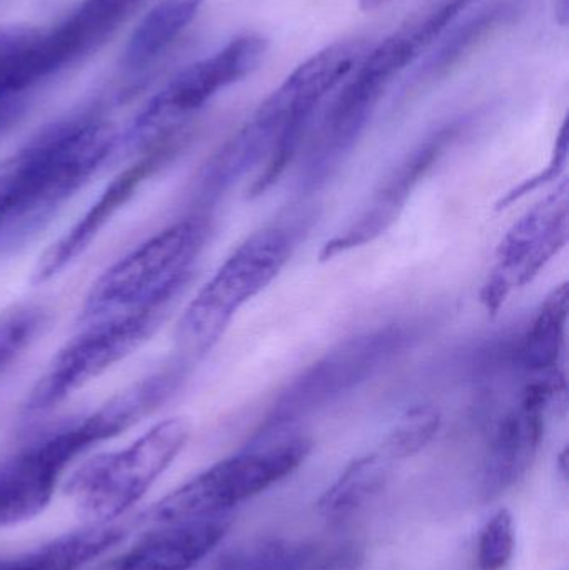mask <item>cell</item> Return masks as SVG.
Returning <instances> with one entry per match:
<instances>
[{
    "label": "cell",
    "mask_w": 569,
    "mask_h": 570,
    "mask_svg": "<svg viewBox=\"0 0 569 570\" xmlns=\"http://www.w3.org/2000/svg\"><path fill=\"white\" fill-rule=\"evenodd\" d=\"M413 334L400 325L357 335L311 365L281 395L267 417L266 429H279L326 407L370 381L410 344Z\"/></svg>",
    "instance_id": "ba28073f"
},
{
    "label": "cell",
    "mask_w": 569,
    "mask_h": 570,
    "mask_svg": "<svg viewBox=\"0 0 569 570\" xmlns=\"http://www.w3.org/2000/svg\"><path fill=\"white\" fill-rule=\"evenodd\" d=\"M183 140V134H180L150 147L143 159L114 177L112 183L104 189L99 199L87 209V213L57 243H53L43 256H40L33 271V283H47L70 266L80 254L86 253L87 247L99 236L100 230L136 196L140 186L160 167L169 163L170 157L180 149Z\"/></svg>",
    "instance_id": "7c38bea8"
},
{
    "label": "cell",
    "mask_w": 569,
    "mask_h": 570,
    "mask_svg": "<svg viewBox=\"0 0 569 570\" xmlns=\"http://www.w3.org/2000/svg\"><path fill=\"white\" fill-rule=\"evenodd\" d=\"M146 0H84L62 23L40 32L33 53L40 79L102 46Z\"/></svg>",
    "instance_id": "5bb4252c"
},
{
    "label": "cell",
    "mask_w": 569,
    "mask_h": 570,
    "mask_svg": "<svg viewBox=\"0 0 569 570\" xmlns=\"http://www.w3.org/2000/svg\"><path fill=\"white\" fill-rule=\"evenodd\" d=\"M10 117L7 116H0V129H2L3 126H6L7 122H9Z\"/></svg>",
    "instance_id": "4316f807"
},
{
    "label": "cell",
    "mask_w": 569,
    "mask_h": 570,
    "mask_svg": "<svg viewBox=\"0 0 569 570\" xmlns=\"http://www.w3.org/2000/svg\"><path fill=\"white\" fill-rule=\"evenodd\" d=\"M510 12L511 9L508 7V3H498V6H491L488 9L481 10L478 16L463 23L447 40V43L438 50L436 56L428 62V67L424 69V77L426 79H436V77L448 72V69H451L453 63H457L464 53L470 52Z\"/></svg>",
    "instance_id": "ffe728a7"
},
{
    "label": "cell",
    "mask_w": 569,
    "mask_h": 570,
    "mask_svg": "<svg viewBox=\"0 0 569 570\" xmlns=\"http://www.w3.org/2000/svg\"><path fill=\"white\" fill-rule=\"evenodd\" d=\"M363 562V552L356 546H344L317 562L311 570H357Z\"/></svg>",
    "instance_id": "cb8c5ba5"
},
{
    "label": "cell",
    "mask_w": 569,
    "mask_h": 570,
    "mask_svg": "<svg viewBox=\"0 0 569 570\" xmlns=\"http://www.w3.org/2000/svg\"><path fill=\"white\" fill-rule=\"evenodd\" d=\"M47 325V311L40 305H17L0 312V372L9 367Z\"/></svg>",
    "instance_id": "7402d4cb"
},
{
    "label": "cell",
    "mask_w": 569,
    "mask_h": 570,
    "mask_svg": "<svg viewBox=\"0 0 569 570\" xmlns=\"http://www.w3.org/2000/svg\"><path fill=\"white\" fill-rule=\"evenodd\" d=\"M563 395L560 371L533 375L520 402L501 419L481 475V494L487 501L500 498L527 475L543 441L545 415Z\"/></svg>",
    "instance_id": "30bf717a"
},
{
    "label": "cell",
    "mask_w": 569,
    "mask_h": 570,
    "mask_svg": "<svg viewBox=\"0 0 569 570\" xmlns=\"http://www.w3.org/2000/svg\"><path fill=\"white\" fill-rule=\"evenodd\" d=\"M569 312L568 284L555 288L528 327L520 348V362L531 375L560 368Z\"/></svg>",
    "instance_id": "d6986e66"
},
{
    "label": "cell",
    "mask_w": 569,
    "mask_h": 570,
    "mask_svg": "<svg viewBox=\"0 0 569 570\" xmlns=\"http://www.w3.org/2000/svg\"><path fill=\"white\" fill-rule=\"evenodd\" d=\"M391 462L381 451L351 462L337 481L321 495L317 514L327 521H341L363 508L390 481Z\"/></svg>",
    "instance_id": "ac0fdd59"
},
{
    "label": "cell",
    "mask_w": 569,
    "mask_h": 570,
    "mask_svg": "<svg viewBox=\"0 0 569 570\" xmlns=\"http://www.w3.org/2000/svg\"><path fill=\"white\" fill-rule=\"evenodd\" d=\"M189 424L167 419L120 451L97 455L67 484L73 508L87 524H107L146 495L189 441Z\"/></svg>",
    "instance_id": "277c9868"
},
{
    "label": "cell",
    "mask_w": 569,
    "mask_h": 570,
    "mask_svg": "<svg viewBox=\"0 0 569 570\" xmlns=\"http://www.w3.org/2000/svg\"><path fill=\"white\" fill-rule=\"evenodd\" d=\"M457 134L458 127H444L428 137L416 149L411 150L381 184L360 220H356L343 236L327 243L321 257L330 259L336 254L364 246L386 233L403 213L418 184L433 169L448 146L457 139Z\"/></svg>",
    "instance_id": "4fadbf2b"
},
{
    "label": "cell",
    "mask_w": 569,
    "mask_h": 570,
    "mask_svg": "<svg viewBox=\"0 0 569 570\" xmlns=\"http://www.w3.org/2000/svg\"><path fill=\"white\" fill-rule=\"evenodd\" d=\"M210 236L206 217H187L127 254L90 287L80 324L177 301Z\"/></svg>",
    "instance_id": "7a4b0ae2"
},
{
    "label": "cell",
    "mask_w": 569,
    "mask_h": 570,
    "mask_svg": "<svg viewBox=\"0 0 569 570\" xmlns=\"http://www.w3.org/2000/svg\"><path fill=\"white\" fill-rule=\"evenodd\" d=\"M96 444L99 435L86 417L17 455L0 471V529L37 518L52 501L67 465Z\"/></svg>",
    "instance_id": "8fae6325"
},
{
    "label": "cell",
    "mask_w": 569,
    "mask_h": 570,
    "mask_svg": "<svg viewBox=\"0 0 569 570\" xmlns=\"http://www.w3.org/2000/svg\"><path fill=\"white\" fill-rule=\"evenodd\" d=\"M124 538L122 525L87 524L29 554L0 559V570H79L116 548Z\"/></svg>",
    "instance_id": "2e32d148"
},
{
    "label": "cell",
    "mask_w": 569,
    "mask_h": 570,
    "mask_svg": "<svg viewBox=\"0 0 569 570\" xmlns=\"http://www.w3.org/2000/svg\"><path fill=\"white\" fill-rule=\"evenodd\" d=\"M441 415L431 405L408 411L394 425L381 452L391 461H403L423 451L440 431Z\"/></svg>",
    "instance_id": "44dd1931"
},
{
    "label": "cell",
    "mask_w": 569,
    "mask_h": 570,
    "mask_svg": "<svg viewBox=\"0 0 569 570\" xmlns=\"http://www.w3.org/2000/svg\"><path fill=\"white\" fill-rule=\"evenodd\" d=\"M514 552V522L508 509H500L488 519L478 541L480 570H503Z\"/></svg>",
    "instance_id": "603a6c76"
},
{
    "label": "cell",
    "mask_w": 569,
    "mask_h": 570,
    "mask_svg": "<svg viewBox=\"0 0 569 570\" xmlns=\"http://www.w3.org/2000/svg\"><path fill=\"white\" fill-rule=\"evenodd\" d=\"M203 3L204 0H159L130 36L124 50V67L140 70L153 63L196 19Z\"/></svg>",
    "instance_id": "e0dca14e"
},
{
    "label": "cell",
    "mask_w": 569,
    "mask_h": 570,
    "mask_svg": "<svg viewBox=\"0 0 569 570\" xmlns=\"http://www.w3.org/2000/svg\"><path fill=\"white\" fill-rule=\"evenodd\" d=\"M226 514L166 524L130 549L116 570H190L219 546L229 531Z\"/></svg>",
    "instance_id": "9a60e30c"
},
{
    "label": "cell",
    "mask_w": 569,
    "mask_h": 570,
    "mask_svg": "<svg viewBox=\"0 0 569 570\" xmlns=\"http://www.w3.org/2000/svg\"><path fill=\"white\" fill-rule=\"evenodd\" d=\"M291 253L293 236L284 227H266L247 237L180 317L176 331L179 351L193 358L207 354L239 308L279 276Z\"/></svg>",
    "instance_id": "3957f363"
},
{
    "label": "cell",
    "mask_w": 569,
    "mask_h": 570,
    "mask_svg": "<svg viewBox=\"0 0 569 570\" xmlns=\"http://www.w3.org/2000/svg\"><path fill=\"white\" fill-rule=\"evenodd\" d=\"M174 302H160L140 311L80 325V331L57 352L30 392L26 402L27 414L52 411L107 368L136 352L156 334Z\"/></svg>",
    "instance_id": "8992f818"
},
{
    "label": "cell",
    "mask_w": 569,
    "mask_h": 570,
    "mask_svg": "<svg viewBox=\"0 0 569 570\" xmlns=\"http://www.w3.org/2000/svg\"><path fill=\"white\" fill-rule=\"evenodd\" d=\"M360 2L361 9L364 12H373V10L381 9V7L386 6L391 0H357Z\"/></svg>",
    "instance_id": "484cf974"
},
{
    "label": "cell",
    "mask_w": 569,
    "mask_h": 570,
    "mask_svg": "<svg viewBox=\"0 0 569 570\" xmlns=\"http://www.w3.org/2000/svg\"><path fill=\"white\" fill-rule=\"evenodd\" d=\"M109 122L56 124L0 164V244L22 239L69 200L116 147Z\"/></svg>",
    "instance_id": "6da1fadb"
},
{
    "label": "cell",
    "mask_w": 569,
    "mask_h": 570,
    "mask_svg": "<svg viewBox=\"0 0 569 570\" xmlns=\"http://www.w3.org/2000/svg\"><path fill=\"white\" fill-rule=\"evenodd\" d=\"M311 449L310 439L296 435L224 459L157 502L150 519L166 525L224 515L293 474Z\"/></svg>",
    "instance_id": "5b68a950"
},
{
    "label": "cell",
    "mask_w": 569,
    "mask_h": 570,
    "mask_svg": "<svg viewBox=\"0 0 569 570\" xmlns=\"http://www.w3.org/2000/svg\"><path fill=\"white\" fill-rule=\"evenodd\" d=\"M267 52L266 37L246 33L223 49L180 70L134 120L133 146L154 147L179 136L190 114L209 102L217 92L251 76Z\"/></svg>",
    "instance_id": "52a82bcc"
},
{
    "label": "cell",
    "mask_w": 569,
    "mask_h": 570,
    "mask_svg": "<svg viewBox=\"0 0 569 570\" xmlns=\"http://www.w3.org/2000/svg\"><path fill=\"white\" fill-rule=\"evenodd\" d=\"M568 236L569 190L565 180L521 216L501 240L493 271L481 291L488 311H500L514 291L530 284L565 249Z\"/></svg>",
    "instance_id": "9c48e42d"
},
{
    "label": "cell",
    "mask_w": 569,
    "mask_h": 570,
    "mask_svg": "<svg viewBox=\"0 0 569 570\" xmlns=\"http://www.w3.org/2000/svg\"><path fill=\"white\" fill-rule=\"evenodd\" d=\"M555 17L561 27L568 26L569 20V0H555Z\"/></svg>",
    "instance_id": "d4e9b609"
}]
</instances>
